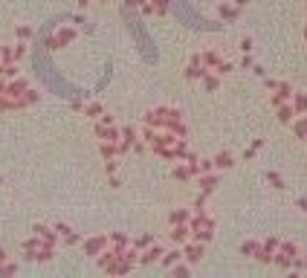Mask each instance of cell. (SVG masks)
Segmentation results:
<instances>
[{"label":"cell","instance_id":"cell-1","mask_svg":"<svg viewBox=\"0 0 307 278\" xmlns=\"http://www.w3.org/2000/svg\"><path fill=\"white\" fill-rule=\"evenodd\" d=\"M142 139L156 156H162L168 162H180L188 156L186 145V125H182L180 110L174 108H154L145 116L142 125Z\"/></svg>","mask_w":307,"mask_h":278},{"label":"cell","instance_id":"cell-2","mask_svg":"<svg viewBox=\"0 0 307 278\" xmlns=\"http://www.w3.org/2000/svg\"><path fill=\"white\" fill-rule=\"evenodd\" d=\"M96 136H98V145H116V148H119V142H122V128L116 125L113 116L102 113L96 119ZM119 156H122V154H119Z\"/></svg>","mask_w":307,"mask_h":278},{"label":"cell","instance_id":"cell-3","mask_svg":"<svg viewBox=\"0 0 307 278\" xmlns=\"http://www.w3.org/2000/svg\"><path fill=\"white\" fill-rule=\"evenodd\" d=\"M188 226H192V240H203V244H206V240H212V235H214V220H212L203 208H194Z\"/></svg>","mask_w":307,"mask_h":278},{"label":"cell","instance_id":"cell-4","mask_svg":"<svg viewBox=\"0 0 307 278\" xmlns=\"http://www.w3.org/2000/svg\"><path fill=\"white\" fill-rule=\"evenodd\" d=\"M52 250H56V246H50V244L41 240L38 235L29 238L26 244H24V252H26L32 261H50V258H52Z\"/></svg>","mask_w":307,"mask_h":278},{"label":"cell","instance_id":"cell-5","mask_svg":"<svg viewBox=\"0 0 307 278\" xmlns=\"http://www.w3.org/2000/svg\"><path fill=\"white\" fill-rule=\"evenodd\" d=\"M296 261H298V246L290 244V240H281V246H278V252H276V258H272V264L296 266Z\"/></svg>","mask_w":307,"mask_h":278},{"label":"cell","instance_id":"cell-6","mask_svg":"<svg viewBox=\"0 0 307 278\" xmlns=\"http://www.w3.org/2000/svg\"><path fill=\"white\" fill-rule=\"evenodd\" d=\"M272 90H276V93H272V96H270V102H272V108H281V104H287V102H293V87H290V84L287 82H276V87H272Z\"/></svg>","mask_w":307,"mask_h":278},{"label":"cell","instance_id":"cell-7","mask_svg":"<svg viewBox=\"0 0 307 278\" xmlns=\"http://www.w3.org/2000/svg\"><path fill=\"white\" fill-rule=\"evenodd\" d=\"M162 255H166L162 244H156V240H154L151 246H145V250L140 252V264H154V261H162Z\"/></svg>","mask_w":307,"mask_h":278},{"label":"cell","instance_id":"cell-8","mask_svg":"<svg viewBox=\"0 0 307 278\" xmlns=\"http://www.w3.org/2000/svg\"><path fill=\"white\" fill-rule=\"evenodd\" d=\"M203 252H206V244H203V240H188V244L182 246L186 261H192V264H197V261L203 258Z\"/></svg>","mask_w":307,"mask_h":278},{"label":"cell","instance_id":"cell-9","mask_svg":"<svg viewBox=\"0 0 307 278\" xmlns=\"http://www.w3.org/2000/svg\"><path fill=\"white\" fill-rule=\"evenodd\" d=\"M104 250H108V235H98V238L84 240V252H87V255H93V258H98Z\"/></svg>","mask_w":307,"mask_h":278},{"label":"cell","instance_id":"cell-10","mask_svg":"<svg viewBox=\"0 0 307 278\" xmlns=\"http://www.w3.org/2000/svg\"><path fill=\"white\" fill-rule=\"evenodd\" d=\"M72 41H76V29L64 26V29H58L56 35H52L50 46H52V50H58V46H67V44H72Z\"/></svg>","mask_w":307,"mask_h":278},{"label":"cell","instance_id":"cell-11","mask_svg":"<svg viewBox=\"0 0 307 278\" xmlns=\"http://www.w3.org/2000/svg\"><path fill=\"white\" fill-rule=\"evenodd\" d=\"M32 232H35V235L41 238V240H46L50 246H56V240L61 238V235H58V229H50V226H35Z\"/></svg>","mask_w":307,"mask_h":278},{"label":"cell","instance_id":"cell-12","mask_svg":"<svg viewBox=\"0 0 307 278\" xmlns=\"http://www.w3.org/2000/svg\"><path fill=\"white\" fill-rule=\"evenodd\" d=\"M192 214H194V212H188V208H177V212H171L168 223H171V226H177V223H188V220H192Z\"/></svg>","mask_w":307,"mask_h":278},{"label":"cell","instance_id":"cell-13","mask_svg":"<svg viewBox=\"0 0 307 278\" xmlns=\"http://www.w3.org/2000/svg\"><path fill=\"white\" fill-rule=\"evenodd\" d=\"M197 182H200V188H203V192H212V188L218 186V174H214V171H209V174H200V177H197Z\"/></svg>","mask_w":307,"mask_h":278},{"label":"cell","instance_id":"cell-14","mask_svg":"<svg viewBox=\"0 0 307 278\" xmlns=\"http://www.w3.org/2000/svg\"><path fill=\"white\" fill-rule=\"evenodd\" d=\"M293 130L298 139H307V113H302V116H296L293 119Z\"/></svg>","mask_w":307,"mask_h":278},{"label":"cell","instance_id":"cell-15","mask_svg":"<svg viewBox=\"0 0 307 278\" xmlns=\"http://www.w3.org/2000/svg\"><path fill=\"white\" fill-rule=\"evenodd\" d=\"M56 229H58V235L64 238L67 244H78V235L72 232V229H70V226H67V223H56Z\"/></svg>","mask_w":307,"mask_h":278},{"label":"cell","instance_id":"cell-16","mask_svg":"<svg viewBox=\"0 0 307 278\" xmlns=\"http://www.w3.org/2000/svg\"><path fill=\"white\" fill-rule=\"evenodd\" d=\"M293 108H296V113L302 116V113H307V93H296L293 96Z\"/></svg>","mask_w":307,"mask_h":278},{"label":"cell","instance_id":"cell-17","mask_svg":"<svg viewBox=\"0 0 307 278\" xmlns=\"http://www.w3.org/2000/svg\"><path fill=\"white\" fill-rule=\"evenodd\" d=\"M102 113H104V108H102L98 102H93V104H87V108H84V116H87V119H98Z\"/></svg>","mask_w":307,"mask_h":278},{"label":"cell","instance_id":"cell-18","mask_svg":"<svg viewBox=\"0 0 307 278\" xmlns=\"http://www.w3.org/2000/svg\"><path fill=\"white\" fill-rule=\"evenodd\" d=\"M220 18H224V20H235V18H238V3H235V6L224 3V6H220Z\"/></svg>","mask_w":307,"mask_h":278},{"label":"cell","instance_id":"cell-19","mask_svg":"<svg viewBox=\"0 0 307 278\" xmlns=\"http://www.w3.org/2000/svg\"><path fill=\"white\" fill-rule=\"evenodd\" d=\"M229 166H232V154L229 151H224V154L214 156V168H229Z\"/></svg>","mask_w":307,"mask_h":278},{"label":"cell","instance_id":"cell-20","mask_svg":"<svg viewBox=\"0 0 307 278\" xmlns=\"http://www.w3.org/2000/svg\"><path fill=\"white\" fill-rule=\"evenodd\" d=\"M180 258H186V255H182V250H171V252H166V255H162V264L171 266L174 261H180Z\"/></svg>","mask_w":307,"mask_h":278},{"label":"cell","instance_id":"cell-21","mask_svg":"<svg viewBox=\"0 0 307 278\" xmlns=\"http://www.w3.org/2000/svg\"><path fill=\"white\" fill-rule=\"evenodd\" d=\"M258 246H261V244H255V240H246V244L240 246V252H244V255H252V258H255V255H258Z\"/></svg>","mask_w":307,"mask_h":278},{"label":"cell","instance_id":"cell-22","mask_svg":"<svg viewBox=\"0 0 307 278\" xmlns=\"http://www.w3.org/2000/svg\"><path fill=\"white\" fill-rule=\"evenodd\" d=\"M154 244V235H142V238H136V240H134V246H136V250H145V246H151Z\"/></svg>","mask_w":307,"mask_h":278},{"label":"cell","instance_id":"cell-23","mask_svg":"<svg viewBox=\"0 0 307 278\" xmlns=\"http://www.w3.org/2000/svg\"><path fill=\"white\" fill-rule=\"evenodd\" d=\"M14 272H18V264H12V261L0 264V276H14Z\"/></svg>","mask_w":307,"mask_h":278},{"label":"cell","instance_id":"cell-24","mask_svg":"<svg viewBox=\"0 0 307 278\" xmlns=\"http://www.w3.org/2000/svg\"><path fill=\"white\" fill-rule=\"evenodd\" d=\"M266 180L272 182L276 188H284V180H281V177H278V174H276V171H270V174H266Z\"/></svg>","mask_w":307,"mask_h":278},{"label":"cell","instance_id":"cell-25","mask_svg":"<svg viewBox=\"0 0 307 278\" xmlns=\"http://www.w3.org/2000/svg\"><path fill=\"white\" fill-rule=\"evenodd\" d=\"M18 38H20V41L32 38V29H29V26H18Z\"/></svg>","mask_w":307,"mask_h":278},{"label":"cell","instance_id":"cell-26","mask_svg":"<svg viewBox=\"0 0 307 278\" xmlns=\"http://www.w3.org/2000/svg\"><path fill=\"white\" fill-rule=\"evenodd\" d=\"M24 56H26V44L20 41L18 46H14V58H24Z\"/></svg>","mask_w":307,"mask_h":278},{"label":"cell","instance_id":"cell-27","mask_svg":"<svg viewBox=\"0 0 307 278\" xmlns=\"http://www.w3.org/2000/svg\"><path fill=\"white\" fill-rule=\"evenodd\" d=\"M240 50H244V52H250V50H252V41H250V38H244V41H240Z\"/></svg>","mask_w":307,"mask_h":278},{"label":"cell","instance_id":"cell-28","mask_svg":"<svg viewBox=\"0 0 307 278\" xmlns=\"http://www.w3.org/2000/svg\"><path fill=\"white\" fill-rule=\"evenodd\" d=\"M298 206H302V208H304V212H307V200H298Z\"/></svg>","mask_w":307,"mask_h":278},{"label":"cell","instance_id":"cell-29","mask_svg":"<svg viewBox=\"0 0 307 278\" xmlns=\"http://www.w3.org/2000/svg\"><path fill=\"white\" fill-rule=\"evenodd\" d=\"M232 3H238V6H244V3H246V0H232Z\"/></svg>","mask_w":307,"mask_h":278},{"label":"cell","instance_id":"cell-30","mask_svg":"<svg viewBox=\"0 0 307 278\" xmlns=\"http://www.w3.org/2000/svg\"><path fill=\"white\" fill-rule=\"evenodd\" d=\"M304 38H307V29H304Z\"/></svg>","mask_w":307,"mask_h":278}]
</instances>
